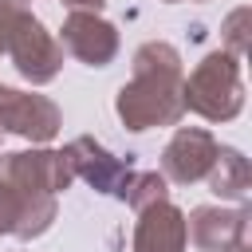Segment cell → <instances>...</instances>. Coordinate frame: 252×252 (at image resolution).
<instances>
[{"mask_svg": "<svg viewBox=\"0 0 252 252\" xmlns=\"http://www.w3.org/2000/svg\"><path fill=\"white\" fill-rule=\"evenodd\" d=\"M181 55L169 43H142L134 55V79L118 91V118L130 130L173 126L185 110L181 102Z\"/></svg>", "mask_w": 252, "mask_h": 252, "instance_id": "obj_1", "label": "cell"}, {"mask_svg": "<svg viewBox=\"0 0 252 252\" xmlns=\"http://www.w3.org/2000/svg\"><path fill=\"white\" fill-rule=\"evenodd\" d=\"M181 102L197 110L209 122H228L244 106V87H240V59L228 51H209L197 71L181 83Z\"/></svg>", "mask_w": 252, "mask_h": 252, "instance_id": "obj_2", "label": "cell"}, {"mask_svg": "<svg viewBox=\"0 0 252 252\" xmlns=\"http://www.w3.org/2000/svg\"><path fill=\"white\" fill-rule=\"evenodd\" d=\"M8 55L28 83H51L63 63V43H55L43 32V24L24 8V16L16 20V28L8 35Z\"/></svg>", "mask_w": 252, "mask_h": 252, "instance_id": "obj_3", "label": "cell"}, {"mask_svg": "<svg viewBox=\"0 0 252 252\" xmlns=\"http://www.w3.org/2000/svg\"><path fill=\"white\" fill-rule=\"evenodd\" d=\"M0 130H12L28 142H51L59 130V106L43 94L0 87Z\"/></svg>", "mask_w": 252, "mask_h": 252, "instance_id": "obj_4", "label": "cell"}, {"mask_svg": "<svg viewBox=\"0 0 252 252\" xmlns=\"http://www.w3.org/2000/svg\"><path fill=\"white\" fill-rule=\"evenodd\" d=\"M213 158H217L213 134L201 130V126H181L173 134V142L165 146V154H161V177H169L177 185L201 181L213 169Z\"/></svg>", "mask_w": 252, "mask_h": 252, "instance_id": "obj_5", "label": "cell"}, {"mask_svg": "<svg viewBox=\"0 0 252 252\" xmlns=\"http://www.w3.org/2000/svg\"><path fill=\"white\" fill-rule=\"evenodd\" d=\"M63 154H67V161H71L75 177L91 181L98 193L126 197V189H130V181H134V169H130V165H122L114 154H106L94 138H75Z\"/></svg>", "mask_w": 252, "mask_h": 252, "instance_id": "obj_6", "label": "cell"}, {"mask_svg": "<svg viewBox=\"0 0 252 252\" xmlns=\"http://www.w3.org/2000/svg\"><path fill=\"white\" fill-rule=\"evenodd\" d=\"M63 47L87 67H106L118 55V32L94 12H71L63 20Z\"/></svg>", "mask_w": 252, "mask_h": 252, "instance_id": "obj_7", "label": "cell"}, {"mask_svg": "<svg viewBox=\"0 0 252 252\" xmlns=\"http://www.w3.org/2000/svg\"><path fill=\"white\" fill-rule=\"evenodd\" d=\"M240 236H248V213L236 209H213V205H201L189 213L185 220V240H193L201 252H224L228 244H236Z\"/></svg>", "mask_w": 252, "mask_h": 252, "instance_id": "obj_8", "label": "cell"}, {"mask_svg": "<svg viewBox=\"0 0 252 252\" xmlns=\"http://www.w3.org/2000/svg\"><path fill=\"white\" fill-rule=\"evenodd\" d=\"M134 252H185V213L169 201H158L138 213Z\"/></svg>", "mask_w": 252, "mask_h": 252, "instance_id": "obj_9", "label": "cell"}, {"mask_svg": "<svg viewBox=\"0 0 252 252\" xmlns=\"http://www.w3.org/2000/svg\"><path fill=\"white\" fill-rule=\"evenodd\" d=\"M209 177V189L217 197H228V201H240L248 193V181H252V169H248V158L232 146H217V158H213V169L205 173Z\"/></svg>", "mask_w": 252, "mask_h": 252, "instance_id": "obj_10", "label": "cell"}, {"mask_svg": "<svg viewBox=\"0 0 252 252\" xmlns=\"http://www.w3.org/2000/svg\"><path fill=\"white\" fill-rule=\"evenodd\" d=\"M0 232H12L20 240H28V205L4 177H0Z\"/></svg>", "mask_w": 252, "mask_h": 252, "instance_id": "obj_11", "label": "cell"}, {"mask_svg": "<svg viewBox=\"0 0 252 252\" xmlns=\"http://www.w3.org/2000/svg\"><path fill=\"white\" fill-rule=\"evenodd\" d=\"M130 209H150V205H158V201H165V177L161 173H134V181H130V189H126V197H122Z\"/></svg>", "mask_w": 252, "mask_h": 252, "instance_id": "obj_12", "label": "cell"}, {"mask_svg": "<svg viewBox=\"0 0 252 252\" xmlns=\"http://www.w3.org/2000/svg\"><path fill=\"white\" fill-rule=\"evenodd\" d=\"M248 16H252L248 8H236V12H232V16L224 20V39H228V55H236V59L244 55V43H248V39H244V24H248Z\"/></svg>", "mask_w": 252, "mask_h": 252, "instance_id": "obj_13", "label": "cell"}, {"mask_svg": "<svg viewBox=\"0 0 252 252\" xmlns=\"http://www.w3.org/2000/svg\"><path fill=\"white\" fill-rule=\"evenodd\" d=\"M20 16H24L20 0H0V51H8V35H12V28H16Z\"/></svg>", "mask_w": 252, "mask_h": 252, "instance_id": "obj_14", "label": "cell"}, {"mask_svg": "<svg viewBox=\"0 0 252 252\" xmlns=\"http://www.w3.org/2000/svg\"><path fill=\"white\" fill-rule=\"evenodd\" d=\"M63 4H71V12H98L106 0H63Z\"/></svg>", "mask_w": 252, "mask_h": 252, "instance_id": "obj_15", "label": "cell"}, {"mask_svg": "<svg viewBox=\"0 0 252 252\" xmlns=\"http://www.w3.org/2000/svg\"><path fill=\"white\" fill-rule=\"evenodd\" d=\"M224 252H248V236H240V240H236V244H228Z\"/></svg>", "mask_w": 252, "mask_h": 252, "instance_id": "obj_16", "label": "cell"}, {"mask_svg": "<svg viewBox=\"0 0 252 252\" xmlns=\"http://www.w3.org/2000/svg\"><path fill=\"white\" fill-rule=\"evenodd\" d=\"M165 4H177V0H165Z\"/></svg>", "mask_w": 252, "mask_h": 252, "instance_id": "obj_17", "label": "cell"}]
</instances>
